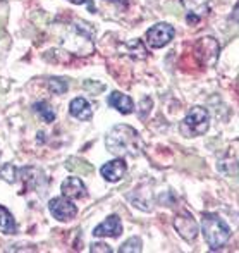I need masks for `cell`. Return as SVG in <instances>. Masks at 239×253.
I'll return each mask as SVG.
<instances>
[{
	"label": "cell",
	"mask_w": 239,
	"mask_h": 253,
	"mask_svg": "<svg viewBox=\"0 0 239 253\" xmlns=\"http://www.w3.org/2000/svg\"><path fill=\"white\" fill-rule=\"evenodd\" d=\"M105 147L117 157H138L143 150V140L134 127L117 124L107 133Z\"/></svg>",
	"instance_id": "cell-1"
},
{
	"label": "cell",
	"mask_w": 239,
	"mask_h": 253,
	"mask_svg": "<svg viewBox=\"0 0 239 253\" xmlns=\"http://www.w3.org/2000/svg\"><path fill=\"white\" fill-rule=\"evenodd\" d=\"M201 233L212 250H220L231 236V231L227 227V224L219 215H215V213H203Z\"/></svg>",
	"instance_id": "cell-2"
},
{
	"label": "cell",
	"mask_w": 239,
	"mask_h": 253,
	"mask_svg": "<svg viewBox=\"0 0 239 253\" xmlns=\"http://www.w3.org/2000/svg\"><path fill=\"white\" fill-rule=\"evenodd\" d=\"M210 127V114L205 107H193L181 123V133L188 138H196L205 134Z\"/></svg>",
	"instance_id": "cell-3"
},
{
	"label": "cell",
	"mask_w": 239,
	"mask_h": 253,
	"mask_svg": "<svg viewBox=\"0 0 239 253\" xmlns=\"http://www.w3.org/2000/svg\"><path fill=\"white\" fill-rule=\"evenodd\" d=\"M174 38V28L167 23H159L146 31V43L152 48H162Z\"/></svg>",
	"instance_id": "cell-4"
},
{
	"label": "cell",
	"mask_w": 239,
	"mask_h": 253,
	"mask_svg": "<svg viewBox=\"0 0 239 253\" xmlns=\"http://www.w3.org/2000/svg\"><path fill=\"white\" fill-rule=\"evenodd\" d=\"M48 210L57 220H62V222H69V220H73L78 213L76 205L71 202V198L64 197V195L62 197L52 198V200L48 202Z\"/></svg>",
	"instance_id": "cell-5"
},
{
	"label": "cell",
	"mask_w": 239,
	"mask_h": 253,
	"mask_svg": "<svg viewBox=\"0 0 239 253\" xmlns=\"http://www.w3.org/2000/svg\"><path fill=\"white\" fill-rule=\"evenodd\" d=\"M174 229L179 233L181 238H184L186 241H193L196 240L199 233V226L196 222V219L191 215L190 212H183L179 215L174 217Z\"/></svg>",
	"instance_id": "cell-6"
},
{
	"label": "cell",
	"mask_w": 239,
	"mask_h": 253,
	"mask_svg": "<svg viewBox=\"0 0 239 253\" xmlns=\"http://www.w3.org/2000/svg\"><path fill=\"white\" fill-rule=\"evenodd\" d=\"M196 55L203 66H213L219 59V43L213 38H201L196 45Z\"/></svg>",
	"instance_id": "cell-7"
},
{
	"label": "cell",
	"mask_w": 239,
	"mask_h": 253,
	"mask_svg": "<svg viewBox=\"0 0 239 253\" xmlns=\"http://www.w3.org/2000/svg\"><path fill=\"white\" fill-rule=\"evenodd\" d=\"M122 234V224L117 215H110L102 224L93 229V236L96 238H117Z\"/></svg>",
	"instance_id": "cell-8"
},
{
	"label": "cell",
	"mask_w": 239,
	"mask_h": 253,
	"mask_svg": "<svg viewBox=\"0 0 239 253\" xmlns=\"http://www.w3.org/2000/svg\"><path fill=\"white\" fill-rule=\"evenodd\" d=\"M126 170H127V166L122 159H114V160H110V162L103 164L102 169H100V174H102L103 179L109 181V183H117V181H120L124 177Z\"/></svg>",
	"instance_id": "cell-9"
},
{
	"label": "cell",
	"mask_w": 239,
	"mask_h": 253,
	"mask_svg": "<svg viewBox=\"0 0 239 253\" xmlns=\"http://www.w3.org/2000/svg\"><path fill=\"white\" fill-rule=\"evenodd\" d=\"M186 7V19L190 23L203 19L210 12V0H181Z\"/></svg>",
	"instance_id": "cell-10"
},
{
	"label": "cell",
	"mask_w": 239,
	"mask_h": 253,
	"mask_svg": "<svg viewBox=\"0 0 239 253\" xmlns=\"http://www.w3.org/2000/svg\"><path fill=\"white\" fill-rule=\"evenodd\" d=\"M60 190H62V195L67 198H71V200H78V198H84L86 197V186L83 184V181L80 179V177H67L66 181L62 183V186H60Z\"/></svg>",
	"instance_id": "cell-11"
},
{
	"label": "cell",
	"mask_w": 239,
	"mask_h": 253,
	"mask_svg": "<svg viewBox=\"0 0 239 253\" xmlns=\"http://www.w3.org/2000/svg\"><path fill=\"white\" fill-rule=\"evenodd\" d=\"M69 112L73 117L80 121H90L91 116H93V107L91 103L83 97H78L74 100H71L69 103Z\"/></svg>",
	"instance_id": "cell-12"
},
{
	"label": "cell",
	"mask_w": 239,
	"mask_h": 253,
	"mask_svg": "<svg viewBox=\"0 0 239 253\" xmlns=\"http://www.w3.org/2000/svg\"><path fill=\"white\" fill-rule=\"evenodd\" d=\"M109 105L114 107L116 110H119L120 114H131L134 112V103L131 100V97L120 93V91H114L112 95L109 97Z\"/></svg>",
	"instance_id": "cell-13"
},
{
	"label": "cell",
	"mask_w": 239,
	"mask_h": 253,
	"mask_svg": "<svg viewBox=\"0 0 239 253\" xmlns=\"http://www.w3.org/2000/svg\"><path fill=\"white\" fill-rule=\"evenodd\" d=\"M17 226L16 220H14L12 213L5 209V207L0 205V233L3 234H16Z\"/></svg>",
	"instance_id": "cell-14"
},
{
	"label": "cell",
	"mask_w": 239,
	"mask_h": 253,
	"mask_svg": "<svg viewBox=\"0 0 239 253\" xmlns=\"http://www.w3.org/2000/svg\"><path fill=\"white\" fill-rule=\"evenodd\" d=\"M33 109H35V112H37L38 116L45 121V123H53V119H55V112H53V109L47 102H37L33 105Z\"/></svg>",
	"instance_id": "cell-15"
},
{
	"label": "cell",
	"mask_w": 239,
	"mask_h": 253,
	"mask_svg": "<svg viewBox=\"0 0 239 253\" xmlns=\"http://www.w3.org/2000/svg\"><path fill=\"white\" fill-rule=\"evenodd\" d=\"M47 86L53 95H62L67 91V81L64 78H50Z\"/></svg>",
	"instance_id": "cell-16"
},
{
	"label": "cell",
	"mask_w": 239,
	"mask_h": 253,
	"mask_svg": "<svg viewBox=\"0 0 239 253\" xmlns=\"http://www.w3.org/2000/svg\"><path fill=\"white\" fill-rule=\"evenodd\" d=\"M141 247H143L141 240L138 236H134V238H131V240H127L126 243H124L122 247L119 248V252L120 253H140Z\"/></svg>",
	"instance_id": "cell-17"
},
{
	"label": "cell",
	"mask_w": 239,
	"mask_h": 253,
	"mask_svg": "<svg viewBox=\"0 0 239 253\" xmlns=\"http://www.w3.org/2000/svg\"><path fill=\"white\" fill-rule=\"evenodd\" d=\"M90 252L91 253H112V248L105 243H93L90 247Z\"/></svg>",
	"instance_id": "cell-18"
},
{
	"label": "cell",
	"mask_w": 239,
	"mask_h": 253,
	"mask_svg": "<svg viewBox=\"0 0 239 253\" xmlns=\"http://www.w3.org/2000/svg\"><path fill=\"white\" fill-rule=\"evenodd\" d=\"M69 2L76 3V5H81V3H88V5H90L91 9L95 10V7H93V3H91V0H69Z\"/></svg>",
	"instance_id": "cell-19"
},
{
	"label": "cell",
	"mask_w": 239,
	"mask_h": 253,
	"mask_svg": "<svg viewBox=\"0 0 239 253\" xmlns=\"http://www.w3.org/2000/svg\"><path fill=\"white\" fill-rule=\"evenodd\" d=\"M233 16H234V19L239 21V3L236 5V9H234V14H233Z\"/></svg>",
	"instance_id": "cell-20"
},
{
	"label": "cell",
	"mask_w": 239,
	"mask_h": 253,
	"mask_svg": "<svg viewBox=\"0 0 239 253\" xmlns=\"http://www.w3.org/2000/svg\"><path fill=\"white\" fill-rule=\"evenodd\" d=\"M110 2H116V3H124V5H127V3H129V0H110Z\"/></svg>",
	"instance_id": "cell-21"
},
{
	"label": "cell",
	"mask_w": 239,
	"mask_h": 253,
	"mask_svg": "<svg viewBox=\"0 0 239 253\" xmlns=\"http://www.w3.org/2000/svg\"><path fill=\"white\" fill-rule=\"evenodd\" d=\"M0 170H2V169H0Z\"/></svg>",
	"instance_id": "cell-22"
}]
</instances>
